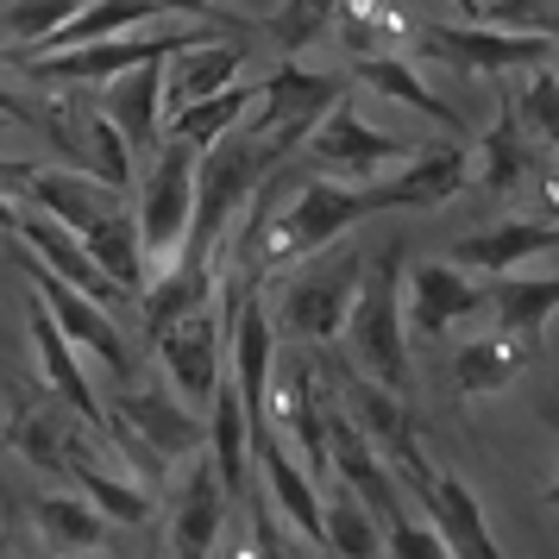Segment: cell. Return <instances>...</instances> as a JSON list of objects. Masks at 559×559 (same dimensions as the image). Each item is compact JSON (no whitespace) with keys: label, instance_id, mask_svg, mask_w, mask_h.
Instances as JSON below:
<instances>
[{"label":"cell","instance_id":"cell-1","mask_svg":"<svg viewBox=\"0 0 559 559\" xmlns=\"http://www.w3.org/2000/svg\"><path fill=\"white\" fill-rule=\"evenodd\" d=\"M289 152H302V145H289L277 132H258V127H239L227 139H214L202 157H195V207H189V233H182V252L170 271H189V277H221V246H227L233 221L246 214V202L258 195V182L277 170ZM164 277V271H157Z\"/></svg>","mask_w":559,"mask_h":559},{"label":"cell","instance_id":"cell-2","mask_svg":"<svg viewBox=\"0 0 559 559\" xmlns=\"http://www.w3.org/2000/svg\"><path fill=\"white\" fill-rule=\"evenodd\" d=\"M403 252L396 239H383L365 252V271H358V296L353 314H346V346H353L358 371L365 378L390 383L396 396L415 390V365H408V333H403Z\"/></svg>","mask_w":559,"mask_h":559},{"label":"cell","instance_id":"cell-3","mask_svg":"<svg viewBox=\"0 0 559 559\" xmlns=\"http://www.w3.org/2000/svg\"><path fill=\"white\" fill-rule=\"evenodd\" d=\"M102 433L132 459V472H152V484L170 465H189L195 453H207L202 415L182 396H164V390H120L102 408Z\"/></svg>","mask_w":559,"mask_h":559},{"label":"cell","instance_id":"cell-4","mask_svg":"<svg viewBox=\"0 0 559 559\" xmlns=\"http://www.w3.org/2000/svg\"><path fill=\"white\" fill-rule=\"evenodd\" d=\"M358 271H365V252L358 246H321L314 258H302V271L283 283V308L277 328L296 333V340H314V346H333L346 314H353L358 296Z\"/></svg>","mask_w":559,"mask_h":559},{"label":"cell","instance_id":"cell-5","mask_svg":"<svg viewBox=\"0 0 559 559\" xmlns=\"http://www.w3.org/2000/svg\"><path fill=\"white\" fill-rule=\"evenodd\" d=\"M195 157L177 139H157V157L139 177V239H145V283L157 271H170L182 252V233H189V207H195Z\"/></svg>","mask_w":559,"mask_h":559},{"label":"cell","instance_id":"cell-6","mask_svg":"<svg viewBox=\"0 0 559 559\" xmlns=\"http://www.w3.org/2000/svg\"><path fill=\"white\" fill-rule=\"evenodd\" d=\"M13 264H20V277H26V289L38 296V302L51 308V321L70 340H76V353H88V358H102V371L107 378H120V383H132V371H139V358H132V346H127V333H120V321H114V308H102L95 296H82L76 283H63L51 271V264H38V258L20 246L13 252Z\"/></svg>","mask_w":559,"mask_h":559},{"label":"cell","instance_id":"cell-7","mask_svg":"<svg viewBox=\"0 0 559 559\" xmlns=\"http://www.w3.org/2000/svg\"><path fill=\"white\" fill-rule=\"evenodd\" d=\"M152 346H157V358H164L170 390H177L189 408H207L214 390H221V378H227V289H221L214 302L177 314Z\"/></svg>","mask_w":559,"mask_h":559},{"label":"cell","instance_id":"cell-8","mask_svg":"<svg viewBox=\"0 0 559 559\" xmlns=\"http://www.w3.org/2000/svg\"><path fill=\"white\" fill-rule=\"evenodd\" d=\"M408 396H396L390 383H378V378H346V415L358 421V433L378 447L383 459H390V472L408 484V497H421L433 484V459H428V447H421V433H415V415H408Z\"/></svg>","mask_w":559,"mask_h":559},{"label":"cell","instance_id":"cell-9","mask_svg":"<svg viewBox=\"0 0 559 559\" xmlns=\"http://www.w3.org/2000/svg\"><path fill=\"white\" fill-rule=\"evenodd\" d=\"M421 57L447 63V70H465V76H522L534 63L554 57V38L540 32H503V26H421Z\"/></svg>","mask_w":559,"mask_h":559},{"label":"cell","instance_id":"cell-10","mask_svg":"<svg viewBox=\"0 0 559 559\" xmlns=\"http://www.w3.org/2000/svg\"><path fill=\"white\" fill-rule=\"evenodd\" d=\"M308 157L328 170V177L340 182H378L383 170H396L415 145H403V139H390V132H378L365 114H353L346 102H333L314 127H308Z\"/></svg>","mask_w":559,"mask_h":559},{"label":"cell","instance_id":"cell-11","mask_svg":"<svg viewBox=\"0 0 559 559\" xmlns=\"http://www.w3.org/2000/svg\"><path fill=\"white\" fill-rule=\"evenodd\" d=\"M459 189H472V152L465 145H415V157H403L396 170H383L378 182H365V195L378 214H433L447 207Z\"/></svg>","mask_w":559,"mask_h":559},{"label":"cell","instance_id":"cell-12","mask_svg":"<svg viewBox=\"0 0 559 559\" xmlns=\"http://www.w3.org/2000/svg\"><path fill=\"white\" fill-rule=\"evenodd\" d=\"M202 32H214L207 20H195V26L182 32H114V38H95V45H70V51H51V57H26V70L38 82H114L120 70H132V63H145V57H170L177 45H189V38H202Z\"/></svg>","mask_w":559,"mask_h":559},{"label":"cell","instance_id":"cell-13","mask_svg":"<svg viewBox=\"0 0 559 559\" xmlns=\"http://www.w3.org/2000/svg\"><path fill=\"white\" fill-rule=\"evenodd\" d=\"M82 421L76 408H57V396L38 383V390H20L13 408H7V453H20L26 465L63 478L70 472V447L82 440Z\"/></svg>","mask_w":559,"mask_h":559},{"label":"cell","instance_id":"cell-14","mask_svg":"<svg viewBox=\"0 0 559 559\" xmlns=\"http://www.w3.org/2000/svg\"><path fill=\"white\" fill-rule=\"evenodd\" d=\"M403 314H408V328L421 333V340L453 333L459 321L484 314V283H478V271H465L459 258H453V264H415V271H408Z\"/></svg>","mask_w":559,"mask_h":559},{"label":"cell","instance_id":"cell-15","mask_svg":"<svg viewBox=\"0 0 559 559\" xmlns=\"http://www.w3.org/2000/svg\"><path fill=\"white\" fill-rule=\"evenodd\" d=\"M346 95V82L340 76H321V70H302V63H283V70H271L264 76V88H258V132H277V139H289V145H302L308 127L328 114L333 102Z\"/></svg>","mask_w":559,"mask_h":559},{"label":"cell","instance_id":"cell-16","mask_svg":"<svg viewBox=\"0 0 559 559\" xmlns=\"http://www.w3.org/2000/svg\"><path fill=\"white\" fill-rule=\"evenodd\" d=\"M227 515H233L227 484H221V472L207 465V453H195L189 472H182L177 503H170V522H164L170 554H214V547L227 540Z\"/></svg>","mask_w":559,"mask_h":559},{"label":"cell","instance_id":"cell-17","mask_svg":"<svg viewBox=\"0 0 559 559\" xmlns=\"http://www.w3.org/2000/svg\"><path fill=\"white\" fill-rule=\"evenodd\" d=\"M26 333H32V358H38V383H45L63 408H76L88 428H102V396H95V383L82 371L76 340L57 328L51 308L38 302V296H26Z\"/></svg>","mask_w":559,"mask_h":559},{"label":"cell","instance_id":"cell-18","mask_svg":"<svg viewBox=\"0 0 559 559\" xmlns=\"http://www.w3.org/2000/svg\"><path fill=\"white\" fill-rule=\"evenodd\" d=\"M534 353H540V340L490 321V333H472V340L453 346V390L465 403H484V396H497V390H509L522 378L534 365Z\"/></svg>","mask_w":559,"mask_h":559},{"label":"cell","instance_id":"cell-19","mask_svg":"<svg viewBox=\"0 0 559 559\" xmlns=\"http://www.w3.org/2000/svg\"><path fill=\"white\" fill-rule=\"evenodd\" d=\"M264 415H271V428L302 453V465L321 478L328 472V403H321V383H314V365H283V378L271 383V403H264Z\"/></svg>","mask_w":559,"mask_h":559},{"label":"cell","instance_id":"cell-20","mask_svg":"<svg viewBox=\"0 0 559 559\" xmlns=\"http://www.w3.org/2000/svg\"><path fill=\"white\" fill-rule=\"evenodd\" d=\"M107 102L102 114L120 127V139H127L139 157L157 152V139H164V57H145V63H132V70H120L114 82H102Z\"/></svg>","mask_w":559,"mask_h":559},{"label":"cell","instance_id":"cell-21","mask_svg":"<svg viewBox=\"0 0 559 559\" xmlns=\"http://www.w3.org/2000/svg\"><path fill=\"white\" fill-rule=\"evenodd\" d=\"M246 76V51H239V38H189L177 51L164 57V114L182 102H202V95H221L227 82Z\"/></svg>","mask_w":559,"mask_h":559},{"label":"cell","instance_id":"cell-22","mask_svg":"<svg viewBox=\"0 0 559 559\" xmlns=\"http://www.w3.org/2000/svg\"><path fill=\"white\" fill-rule=\"evenodd\" d=\"M415 503L428 509V522L440 528L447 554H465V559H490L497 554V534H490L478 497H472V484L459 478V472H433V484L415 497Z\"/></svg>","mask_w":559,"mask_h":559},{"label":"cell","instance_id":"cell-23","mask_svg":"<svg viewBox=\"0 0 559 559\" xmlns=\"http://www.w3.org/2000/svg\"><path fill=\"white\" fill-rule=\"evenodd\" d=\"M207 465L221 472L233 503H246V490H252V421H246L233 378H221L214 403H207Z\"/></svg>","mask_w":559,"mask_h":559},{"label":"cell","instance_id":"cell-24","mask_svg":"<svg viewBox=\"0 0 559 559\" xmlns=\"http://www.w3.org/2000/svg\"><path fill=\"white\" fill-rule=\"evenodd\" d=\"M559 252V221H503V227H484L472 239H459L453 258L478 277H503V271H522L528 258Z\"/></svg>","mask_w":559,"mask_h":559},{"label":"cell","instance_id":"cell-25","mask_svg":"<svg viewBox=\"0 0 559 559\" xmlns=\"http://www.w3.org/2000/svg\"><path fill=\"white\" fill-rule=\"evenodd\" d=\"M365 88H378L383 102H396V107H408V114H421V120H433L440 132H465V114H459L453 102H440L428 82H421V70L408 63L403 51H390V57H358V70H353Z\"/></svg>","mask_w":559,"mask_h":559},{"label":"cell","instance_id":"cell-26","mask_svg":"<svg viewBox=\"0 0 559 559\" xmlns=\"http://www.w3.org/2000/svg\"><path fill=\"white\" fill-rule=\"evenodd\" d=\"M63 478H76L82 497L102 509L107 522H120V528H145L152 522V490L139 478H127V472H114V465H102V459H88V440L70 447V472Z\"/></svg>","mask_w":559,"mask_h":559},{"label":"cell","instance_id":"cell-27","mask_svg":"<svg viewBox=\"0 0 559 559\" xmlns=\"http://www.w3.org/2000/svg\"><path fill=\"white\" fill-rule=\"evenodd\" d=\"M170 7L164 0H76V13L32 51H70V45H95V38H114V32H132V26H152L164 20Z\"/></svg>","mask_w":559,"mask_h":559},{"label":"cell","instance_id":"cell-28","mask_svg":"<svg viewBox=\"0 0 559 559\" xmlns=\"http://www.w3.org/2000/svg\"><path fill=\"white\" fill-rule=\"evenodd\" d=\"M258 95L246 88V82H227L221 95H202V102H182L164 114V139H177V145H189V152H207L214 139H227L239 120H246V107H252Z\"/></svg>","mask_w":559,"mask_h":559},{"label":"cell","instance_id":"cell-29","mask_svg":"<svg viewBox=\"0 0 559 559\" xmlns=\"http://www.w3.org/2000/svg\"><path fill=\"white\" fill-rule=\"evenodd\" d=\"M82 246H88V258H95L120 289L145 296V239H139V214H132V202L114 207V214H102L95 227H82Z\"/></svg>","mask_w":559,"mask_h":559},{"label":"cell","instance_id":"cell-30","mask_svg":"<svg viewBox=\"0 0 559 559\" xmlns=\"http://www.w3.org/2000/svg\"><path fill=\"white\" fill-rule=\"evenodd\" d=\"M484 308L497 314V328H515L528 333V340H540L547 333V321L559 314V277H490V289H484Z\"/></svg>","mask_w":559,"mask_h":559},{"label":"cell","instance_id":"cell-31","mask_svg":"<svg viewBox=\"0 0 559 559\" xmlns=\"http://www.w3.org/2000/svg\"><path fill=\"white\" fill-rule=\"evenodd\" d=\"M32 522H38V534H45L51 547H70V554L107 540V515L88 503L82 490H45V497L32 503Z\"/></svg>","mask_w":559,"mask_h":559},{"label":"cell","instance_id":"cell-32","mask_svg":"<svg viewBox=\"0 0 559 559\" xmlns=\"http://www.w3.org/2000/svg\"><path fill=\"white\" fill-rule=\"evenodd\" d=\"M528 164H534L528 132L515 127V114H503V120L472 145V189H490V195H497V189H522Z\"/></svg>","mask_w":559,"mask_h":559},{"label":"cell","instance_id":"cell-33","mask_svg":"<svg viewBox=\"0 0 559 559\" xmlns=\"http://www.w3.org/2000/svg\"><path fill=\"white\" fill-rule=\"evenodd\" d=\"M321 540H328V554H383V522L340 484L321 497Z\"/></svg>","mask_w":559,"mask_h":559},{"label":"cell","instance_id":"cell-34","mask_svg":"<svg viewBox=\"0 0 559 559\" xmlns=\"http://www.w3.org/2000/svg\"><path fill=\"white\" fill-rule=\"evenodd\" d=\"M515 127L528 132L534 145H559V76L547 63L522 70V88H515Z\"/></svg>","mask_w":559,"mask_h":559},{"label":"cell","instance_id":"cell-35","mask_svg":"<svg viewBox=\"0 0 559 559\" xmlns=\"http://www.w3.org/2000/svg\"><path fill=\"white\" fill-rule=\"evenodd\" d=\"M465 13L503 32H540L559 38V0H465Z\"/></svg>","mask_w":559,"mask_h":559},{"label":"cell","instance_id":"cell-36","mask_svg":"<svg viewBox=\"0 0 559 559\" xmlns=\"http://www.w3.org/2000/svg\"><path fill=\"white\" fill-rule=\"evenodd\" d=\"M340 13V0H277V13H271V38H277V51H302L314 45L328 20Z\"/></svg>","mask_w":559,"mask_h":559},{"label":"cell","instance_id":"cell-37","mask_svg":"<svg viewBox=\"0 0 559 559\" xmlns=\"http://www.w3.org/2000/svg\"><path fill=\"white\" fill-rule=\"evenodd\" d=\"M70 13H76V0H7V38L32 51V45H45Z\"/></svg>","mask_w":559,"mask_h":559},{"label":"cell","instance_id":"cell-38","mask_svg":"<svg viewBox=\"0 0 559 559\" xmlns=\"http://www.w3.org/2000/svg\"><path fill=\"white\" fill-rule=\"evenodd\" d=\"M88 170H102L107 182H120V189H132L139 182V152H132L127 139H120V127L107 120V114H95V127H88Z\"/></svg>","mask_w":559,"mask_h":559},{"label":"cell","instance_id":"cell-39","mask_svg":"<svg viewBox=\"0 0 559 559\" xmlns=\"http://www.w3.org/2000/svg\"><path fill=\"white\" fill-rule=\"evenodd\" d=\"M383 554H415V559H428V554H447V540H440V528H433V522H415V515H403V522H390V528H383Z\"/></svg>","mask_w":559,"mask_h":559},{"label":"cell","instance_id":"cell-40","mask_svg":"<svg viewBox=\"0 0 559 559\" xmlns=\"http://www.w3.org/2000/svg\"><path fill=\"white\" fill-rule=\"evenodd\" d=\"M170 13H195V20H207V26H233L227 20V0H164Z\"/></svg>","mask_w":559,"mask_h":559},{"label":"cell","instance_id":"cell-41","mask_svg":"<svg viewBox=\"0 0 559 559\" xmlns=\"http://www.w3.org/2000/svg\"><path fill=\"white\" fill-rule=\"evenodd\" d=\"M547 202H554V214H559V182H547Z\"/></svg>","mask_w":559,"mask_h":559},{"label":"cell","instance_id":"cell-42","mask_svg":"<svg viewBox=\"0 0 559 559\" xmlns=\"http://www.w3.org/2000/svg\"><path fill=\"white\" fill-rule=\"evenodd\" d=\"M547 503H554V509H559V478H554V484H547Z\"/></svg>","mask_w":559,"mask_h":559},{"label":"cell","instance_id":"cell-43","mask_svg":"<svg viewBox=\"0 0 559 559\" xmlns=\"http://www.w3.org/2000/svg\"><path fill=\"white\" fill-rule=\"evenodd\" d=\"M554 76H559V70H554Z\"/></svg>","mask_w":559,"mask_h":559}]
</instances>
